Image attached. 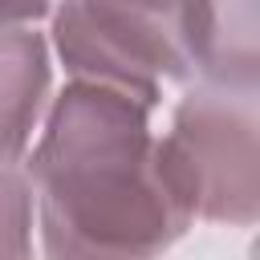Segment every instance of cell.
Instances as JSON below:
<instances>
[{"label":"cell","instance_id":"cell-1","mask_svg":"<svg viewBox=\"0 0 260 260\" xmlns=\"http://www.w3.org/2000/svg\"><path fill=\"white\" fill-rule=\"evenodd\" d=\"M150 114V102L81 77L49 98L20 167L49 256H154L195 223L162 175Z\"/></svg>","mask_w":260,"mask_h":260},{"label":"cell","instance_id":"cell-2","mask_svg":"<svg viewBox=\"0 0 260 260\" xmlns=\"http://www.w3.org/2000/svg\"><path fill=\"white\" fill-rule=\"evenodd\" d=\"M158 162L191 219L252 228L260 219V89L187 85L158 134Z\"/></svg>","mask_w":260,"mask_h":260},{"label":"cell","instance_id":"cell-3","mask_svg":"<svg viewBox=\"0 0 260 260\" xmlns=\"http://www.w3.org/2000/svg\"><path fill=\"white\" fill-rule=\"evenodd\" d=\"M49 20V49L69 77L150 106L162 89L191 81L187 0H61Z\"/></svg>","mask_w":260,"mask_h":260},{"label":"cell","instance_id":"cell-4","mask_svg":"<svg viewBox=\"0 0 260 260\" xmlns=\"http://www.w3.org/2000/svg\"><path fill=\"white\" fill-rule=\"evenodd\" d=\"M191 77L260 89V0H187Z\"/></svg>","mask_w":260,"mask_h":260},{"label":"cell","instance_id":"cell-5","mask_svg":"<svg viewBox=\"0 0 260 260\" xmlns=\"http://www.w3.org/2000/svg\"><path fill=\"white\" fill-rule=\"evenodd\" d=\"M53 93V49L37 24L0 28V162H20Z\"/></svg>","mask_w":260,"mask_h":260},{"label":"cell","instance_id":"cell-6","mask_svg":"<svg viewBox=\"0 0 260 260\" xmlns=\"http://www.w3.org/2000/svg\"><path fill=\"white\" fill-rule=\"evenodd\" d=\"M37 228V199L16 171V162H0V256H28Z\"/></svg>","mask_w":260,"mask_h":260},{"label":"cell","instance_id":"cell-7","mask_svg":"<svg viewBox=\"0 0 260 260\" xmlns=\"http://www.w3.org/2000/svg\"><path fill=\"white\" fill-rule=\"evenodd\" d=\"M53 12V0H0V28L4 24H37Z\"/></svg>","mask_w":260,"mask_h":260}]
</instances>
